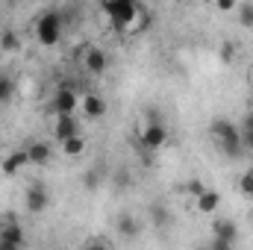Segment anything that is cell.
Here are the masks:
<instances>
[{
  "mask_svg": "<svg viewBox=\"0 0 253 250\" xmlns=\"http://www.w3.org/2000/svg\"><path fill=\"white\" fill-rule=\"evenodd\" d=\"M209 132L218 144V150L227 156V159H242L245 156V147H242V129L239 124H233L230 118H215L209 124Z\"/></svg>",
  "mask_w": 253,
  "mask_h": 250,
  "instance_id": "1",
  "label": "cell"
},
{
  "mask_svg": "<svg viewBox=\"0 0 253 250\" xmlns=\"http://www.w3.org/2000/svg\"><path fill=\"white\" fill-rule=\"evenodd\" d=\"M36 27V42L42 44V47H56L59 42H62V33H65V18L59 9H44L36 21H33Z\"/></svg>",
  "mask_w": 253,
  "mask_h": 250,
  "instance_id": "2",
  "label": "cell"
},
{
  "mask_svg": "<svg viewBox=\"0 0 253 250\" xmlns=\"http://www.w3.org/2000/svg\"><path fill=\"white\" fill-rule=\"evenodd\" d=\"M100 12L109 18V24H112L115 30L129 33V30L135 27V21H138L141 3H135V0H106V3L100 6Z\"/></svg>",
  "mask_w": 253,
  "mask_h": 250,
  "instance_id": "3",
  "label": "cell"
},
{
  "mask_svg": "<svg viewBox=\"0 0 253 250\" xmlns=\"http://www.w3.org/2000/svg\"><path fill=\"white\" fill-rule=\"evenodd\" d=\"M168 144V126L165 124H144V129L138 132V147L144 153H156Z\"/></svg>",
  "mask_w": 253,
  "mask_h": 250,
  "instance_id": "4",
  "label": "cell"
},
{
  "mask_svg": "<svg viewBox=\"0 0 253 250\" xmlns=\"http://www.w3.org/2000/svg\"><path fill=\"white\" fill-rule=\"evenodd\" d=\"M77 56L83 59V68H85L88 74H94V77H103V74L109 71V56H106V50H103V47L85 44Z\"/></svg>",
  "mask_w": 253,
  "mask_h": 250,
  "instance_id": "5",
  "label": "cell"
},
{
  "mask_svg": "<svg viewBox=\"0 0 253 250\" xmlns=\"http://www.w3.org/2000/svg\"><path fill=\"white\" fill-rule=\"evenodd\" d=\"M77 106H80V94H77L71 85H59L56 94H53V100H50V109L56 112V118H59V115H74Z\"/></svg>",
  "mask_w": 253,
  "mask_h": 250,
  "instance_id": "6",
  "label": "cell"
},
{
  "mask_svg": "<svg viewBox=\"0 0 253 250\" xmlns=\"http://www.w3.org/2000/svg\"><path fill=\"white\" fill-rule=\"evenodd\" d=\"M47 203H50V194H47V188L42 186V183H33V186L27 188V194H24V206H27V212L42 215V212L47 209Z\"/></svg>",
  "mask_w": 253,
  "mask_h": 250,
  "instance_id": "7",
  "label": "cell"
},
{
  "mask_svg": "<svg viewBox=\"0 0 253 250\" xmlns=\"http://www.w3.org/2000/svg\"><path fill=\"white\" fill-rule=\"evenodd\" d=\"M212 239L236 248V242H239V224L233 218H215L212 221Z\"/></svg>",
  "mask_w": 253,
  "mask_h": 250,
  "instance_id": "8",
  "label": "cell"
},
{
  "mask_svg": "<svg viewBox=\"0 0 253 250\" xmlns=\"http://www.w3.org/2000/svg\"><path fill=\"white\" fill-rule=\"evenodd\" d=\"M106 174H109V171H106V165H103V162H94L91 168H85V171L80 174V186L85 188L88 194H94L97 188H103V183H106Z\"/></svg>",
  "mask_w": 253,
  "mask_h": 250,
  "instance_id": "9",
  "label": "cell"
},
{
  "mask_svg": "<svg viewBox=\"0 0 253 250\" xmlns=\"http://www.w3.org/2000/svg\"><path fill=\"white\" fill-rule=\"evenodd\" d=\"M80 109H83V115H85L88 121H100V118L106 115V100H103L100 94H94V91H85L83 100H80Z\"/></svg>",
  "mask_w": 253,
  "mask_h": 250,
  "instance_id": "10",
  "label": "cell"
},
{
  "mask_svg": "<svg viewBox=\"0 0 253 250\" xmlns=\"http://www.w3.org/2000/svg\"><path fill=\"white\" fill-rule=\"evenodd\" d=\"M115 230H118V236H121V239L135 242V239L141 236V221H138L132 212H121V215L115 218Z\"/></svg>",
  "mask_w": 253,
  "mask_h": 250,
  "instance_id": "11",
  "label": "cell"
},
{
  "mask_svg": "<svg viewBox=\"0 0 253 250\" xmlns=\"http://www.w3.org/2000/svg\"><path fill=\"white\" fill-rule=\"evenodd\" d=\"M74 135H80V121L74 118V115H59L56 121H53V138L65 144L68 138H74Z\"/></svg>",
  "mask_w": 253,
  "mask_h": 250,
  "instance_id": "12",
  "label": "cell"
},
{
  "mask_svg": "<svg viewBox=\"0 0 253 250\" xmlns=\"http://www.w3.org/2000/svg\"><path fill=\"white\" fill-rule=\"evenodd\" d=\"M27 165H30V156H27L24 147H18V150H12V153L0 162V171H3L6 177H15V174H21Z\"/></svg>",
  "mask_w": 253,
  "mask_h": 250,
  "instance_id": "13",
  "label": "cell"
},
{
  "mask_svg": "<svg viewBox=\"0 0 253 250\" xmlns=\"http://www.w3.org/2000/svg\"><path fill=\"white\" fill-rule=\"evenodd\" d=\"M24 150H27V156H30V165H47L50 156H53V147H50L47 141H39V138H33Z\"/></svg>",
  "mask_w": 253,
  "mask_h": 250,
  "instance_id": "14",
  "label": "cell"
},
{
  "mask_svg": "<svg viewBox=\"0 0 253 250\" xmlns=\"http://www.w3.org/2000/svg\"><path fill=\"white\" fill-rule=\"evenodd\" d=\"M147 218H150V224H153L156 230H168L171 221H174V212H171L165 203H150V206H147Z\"/></svg>",
  "mask_w": 253,
  "mask_h": 250,
  "instance_id": "15",
  "label": "cell"
},
{
  "mask_svg": "<svg viewBox=\"0 0 253 250\" xmlns=\"http://www.w3.org/2000/svg\"><path fill=\"white\" fill-rule=\"evenodd\" d=\"M218 206H221V191H215V188H206V191L194 200V209H197L200 215H212V212H218Z\"/></svg>",
  "mask_w": 253,
  "mask_h": 250,
  "instance_id": "16",
  "label": "cell"
},
{
  "mask_svg": "<svg viewBox=\"0 0 253 250\" xmlns=\"http://www.w3.org/2000/svg\"><path fill=\"white\" fill-rule=\"evenodd\" d=\"M24 44H21V36L15 33V30H3L0 33V50L3 53H18Z\"/></svg>",
  "mask_w": 253,
  "mask_h": 250,
  "instance_id": "17",
  "label": "cell"
},
{
  "mask_svg": "<svg viewBox=\"0 0 253 250\" xmlns=\"http://www.w3.org/2000/svg\"><path fill=\"white\" fill-rule=\"evenodd\" d=\"M62 147L65 156H71V159H77V156H83L85 153V138L83 135H74V138H68L65 144H59Z\"/></svg>",
  "mask_w": 253,
  "mask_h": 250,
  "instance_id": "18",
  "label": "cell"
},
{
  "mask_svg": "<svg viewBox=\"0 0 253 250\" xmlns=\"http://www.w3.org/2000/svg\"><path fill=\"white\" fill-rule=\"evenodd\" d=\"M236 15H239V24L245 30H253V3H239L236 6Z\"/></svg>",
  "mask_w": 253,
  "mask_h": 250,
  "instance_id": "19",
  "label": "cell"
},
{
  "mask_svg": "<svg viewBox=\"0 0 253 250\" xmlns=\"http://www.w3.org/2000/svg\"><path fill=\"white\" fill-rule=\"evenodd\" d=\"M129 183H132V174L126 171V165L115 168V174H112V186H115V191H124Z\"/></svg>",
  "mask_w": 253,
  "mask_h": 250,
  "instance_id": "20",
  "label": "cell"
},
{
  "mask_svg": "<svg viewBox=\"0 0 253 250\" xmlns=\"http://www.w3.org/2000/svg\"><path fill=\"white\" fill-rule=\"evenodd\" d=\"M239 191H242L245 197H251V200H253V168H251V171H245V174L239 177Z\"/></svg>",
  "mask_w": 253,
  "mask_h": 250,
  "instance_id": "21",
  "label": "cell"
},
{
  "mask_svg": "<svg viewBox=\"0 0 253 250\" xmlns=\"http://www.w3.org/2000/svg\"><path fill=\"white\" fill-rule=\"evenodd\" d=\"M83 250H112V245H109L103 236H91V239L83 245Z\"/></svg>",
  "mask_w": 253,
  "mask_h": 250,
  "instance_id": "22",
  "label": "cell"
},
{
  "mask_svg": "<svg viewBox=\"0 0 253 250\" xmlns=\"http://www.w3.org/2000/svg\"><path fill=\"white\" fill-rule=\"evenodd\" d=\"M12 91H15V85H12V80L0 74V103H9V97H12Z\"/></svg>",
  "mask_w": 253,
  "mask_h": 250,
  "instance_id": "23",
  "label": "cell"
},
{
  "mask_svg": "<svg viewBox=\"0 0 253 250\" xmlns=\"http://www.w3.org/2000/svg\"><path fill=\"white\" fill-rule=\"evenodd\" d=\"M203 191H206V183H203V180H189V183H186V194H191L194 200H197Z\"/></svg>",
  "mask_w": 253,
  "mask_h": 250,
  "instance_id": "24",
  "label": "cell"
},
{
  "mask_svg": "<svg viewBox=\"0 0 253 250\" xmlns=\"http://www.w3.org/2000/svg\"><path fill=\"white\" fill-rule=\"evenodd\" d=\"M233 56H236V44L227 42V44L221 47V59H224V62H233Z\"/></svg>",
  "mask_w": 253,
  "mask_h": 250,
  "instance_id": "25",
  "label": "cell"
},
{
  "mask_svg": "<svg viewBox=\"0 0 253 250\" xmlns=\"http://www.w3.org/2000/svg\"><path fill=\"white\" fill-rule=\"evenodd\" d=\"M236 6H239V3H233V0H218V3H215L218 12H236Z\"/></svg>",
  "mask_w": 253,
  "mask_h": 250,
  "instance_id": "26",
  "label": "cell"
},
{
  "mask_svg": "<svg viewBox=\"0 0 253 250\" xmlns=\"http://www.w3.org/2000/svg\"><path fill=\"white\" fill-rule=\"evenodd\" d=\"M239 129H242V132H253V112H248V115L242 118V124H239Z\"/></svg>",
  "mask_w": 253,
  "mask_h": 250,
  "instance_id": "27",
  "label": "cell"
},
{
  "mask_svg": "<svg viewBox=\"0 0 253 250\" xmlns=\"http://www.w3.org/2000/svg\"><path fill=\"white\" fill-rule=\"evenodd\" d=\"M242 147L245 153H253V132H242Z\"/></svg>",
  "mask_w": 253,
  "mask_h": 250,
  "instance_id": "28",
  "label": "cell"
},
{
  "mask_svg": "<svg viewBox=\"0 0 253 250\" xmlns=\"http://www.w3.org/2000/svg\"><path fill=\"white\" fill-rule=\"evenodd\" d=\"M209 248H212V250H233V245H224V242L212 239V242H209Z\"/></svg>",
  "mask_w": 253,
  "mask_h": 250,
  "instance_id": "29",
  "label": "cell"
},
{
  "mask_svg": "<svg viewBox=\"0 0 253 250\" xmlns=\"http://www.w3.org/2000/svg\"><path fill=\"white\" fill-rule=\"evenodd\" d=\"M0 250H24V248H18V245H6V242H0Z\"/></svg>",
  "mask_w": 253,
  "mask_h": 250,
  "instance_id": "30",
  "label": "cell"
},
{
  "mask_svg": "<svg viewBox=\"0 0 253 250\" xmlns=\"http://www.w3.org/2000/svg\"><path fill=\"white\" fill-rule=\"evenodd\" d=\"M248 112H253V94H251V109H248Z\"/></svg>",
  "mask_w": 253,
  "mask_h": 250,
  "instance_id": "31",
  "label": "cell"
},
{
  "mask_svg": "<svg viewBox=\"0 0 253 250\" xmlns=\"http://www.w3.org/2000/svg\"><path fill=\"white\" fill-rule=\"evenodd\" d=\"M200 250H212V248H209V245H206V248H200Z\"/></svg>",
  "mask_w": 253,
  "mask_h": 250,
  "instance_id": "32",
  "label": "cell"
}]
</instances>
